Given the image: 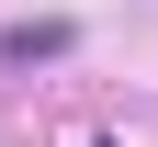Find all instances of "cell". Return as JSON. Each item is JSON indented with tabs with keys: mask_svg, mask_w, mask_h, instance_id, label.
Wrapping results in <instances>:
<instances>
[{
	"mask_svg": "<svg viewBox=\"0 0 158 147\" xmlns=\"http://www.w3.org/2000/svg\"><path fill=\"white\" fill-rule=\"evenodd\" d=\"M34 57H68V23H11L0 34V68H34Z\"/></svg>",
	"mask_w": 158,
	"mask_h": 147,
	"instance_id": "obj_1",
	"label": "cell"
}]
</instances>
